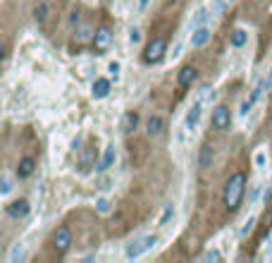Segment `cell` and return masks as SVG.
Returning a JSON list of instances; mask_svg holds the SVG:
<instances>
[{
	"label": "cell",
	"mask_w": 272,
	"mask_h": 263,
	"mask_svg": "<svg viewBox=\"0 0 272 263\" xmlns=\"http://www.w3.org/2000/svg\"><path fill=\"white\" fill-rule=\"evenodd\" d=\"M246 189V177L244 173H234L225 184V206L229 211H236L239 203H241V196H244Z\"/></svg>",
	"instance_id": "obj_1"
},
{
	"label": "cell",
	"mask_w": 272,
	"mask_h": 263,
	"mask_svg": "<svg viewBox=\"0 0 272 263\" xmlns=\"http://www.w3.org/2000/svg\"><path fill=\"white\" fill-rule=\"evenodd\" d=\"M155 244H158V237H155V235L139 237V239H134L131 244H127V249H124V258H127V261L141 258V256H144L146 251H151Z\"/></svg>",
	"instance_id": "obj_2"
},
{
	"label": "cell",
	"mask_w": 272,
	"mask_h": 263,
	"mask_svg": "<svg viewBox=\"0 0 272 263\" xmlns=\"http://www.w3.org/2000/svg\"><path fill=\"white\" fill-rule=\"evenodd\" d=\"M200 118H203V100H193L191 103V108L186 110V118H184V127L189 129V132H196L200 125Z\"/></svg>",
	"instance_id": "obj_3"
},
{
	"label": "cell",
	"mask_w": 272,
	"mask_h": 263,
	"mask_svg": "<svg viewBox=\"0 0 272 263\" xmlns=\"http://www.w3.org/2000/svg\"><path fill=\"white\" fill-rule=\"evenodd\" d=\"M213 127L220 129V132L232 127V113H229L227 106H218V108L213 110Z\"/></svg>",
	"instance_id": "obj_4"
},
{
	"label": "cell",
	"mask_w": 272,
	"mask_h": 263,
	"mask_svg": "<svg viewBox=\"0 0 272 263\" xmlns=\"http://www.w3.org/2000/svg\"><path fill=\"white\" fill-rule=\"evenodd\" d=\"M163 55H165V41L163 38H153L151 43L146 45V63H160L163 60Z\"/></svg>",
	"instance_id": "obj_5"
},
{
	"label": "cell",
	"mask_w": 272,
	"mask_h": 263,
	"mask_svg": "<svg viewBox=\"0 0 272 263\" xmlns=\"http://www.w3.org/2000/svg\"><path fill=\"white\" fill-rule=\"evenodd\" d=\"M53 244L60 254H64V251L70 249V244H72V230H70V227H60L53 235Z\"/></svg>",
	"instance_id": "obj_6"
},
{
	"label": "cell",
	"mask_w": 272,
	"mask_h": 263,
	"mask_svg": "<svg viewBox=\"0 0 272 263\" xmlns=\"http://www.w3.org/2000/svg\"><path fill=\"white\" fill-rule=\"evenodd\" d=\"M8 216L10 218H15V220H22V218H27L29 216V211H31V206H29V201L27 199H17V201H12L8 208Z\"/></svg>",
	"instance_id": "obj_7"
},
{
	"label": "cell",
	"mask_w": 272,
	"mask_h": 263,
	"mask_svg": "<svg viewBox=\"0 0 272 263\" xmlns=\"http://www.w3.org/2000/svg\"><path fill=\"white\" fill-rule=\"evenodd\" d=\"M163 132H165V120L160 115H151V118L146 120V134L151 136V139L163 136Z\"/></svg>",
	"instance_id": "obj_8"
},
{
	"label": "cell",
	"mask_w": 272,
	"mask_h": 263,
	"mask_svg": "<svg viewBox=\"0 0 272 263\" xmlns=\"http://www.w3.org/2000/svg\"><path fill=\"white\" fill-rule=\"evenodd\" d=\"M110 91H112V82L105 79V77H98V79L93 82V86H91V93H93V98H96V100L108 98Z\"/></svg>",
	"instance_id": "obj_9"
},
{
	"label": "cell",
	"mask_w": 272,
	"mask_h": 263,
	"mask_svg": "<svg viewBox=\"0 0 272 263\" xmlns=\"http://www.w3.org/2000/svg\"><path fill=\"white\" fill-rule=\"evenodd\" d=\"M208 41H210V27L208 24L193 29V34H191V48H203Z\"/></svg>",
	"instance_id": "obj_10"
},
{
	"label": "cell",
	"mask_w": 272,
	"mask_h": 263,
	"mask_svg": "<svg viewBox=\"0 0 272 263\" xmlns=\"http://www.w3.org/2000/svg\"><path fill=\"white\" fill-rule=\"evenodd\" d=\"M115 161H117V151H115V146L110 144V146H105V153H103V158H100V163H98V173H108L110 168L115 165Z\"/></svg>",
	"instance_id": "obj_11"
},
{
	"label": "cell",
	"mask_w": 272,
	"mask_h": 263,
	"mask_svg": "<svg viewBox=\"0 0 272 263\" xmlns=\"http://www.w3.org/2000/svg\"><path fill=\"white\" fill-rule=\"evenodd\" d=\"M196 77H198L196 67L186 65V67H181V70H179V77H177V82H179L181 89H186V86H191V84L196 82Z\"/></svg>",
	"instance_id": "obj_12"
},
{
	"label": "cell",
	"mask_w": 272,
	"mask_h": 263,
	"mask_svg": "<svg viewBox=\"0 0 272 263\" xmlns=\"http://www.w3.org/2000/svg\"><path fill=\"white\" fill-rule=\"evenodd\" d=\"M110 41H112V31H110L108 27H100L96 34H93V43H96V48L98 50H105L110 45Z\"/></svg>",
	"instance_id": "obj_13"
},
{
	"label": "cell",
	"mask_w": 272,
	"mask_h": 263,
	"mask_svg": "<svg viewBox=\"0 0 272 263\" xmlns=\"http://www.w3.org/2000/svg\"><path fill=\"white\" fill-rule=\"evenodd\" d=\"M34 168H36V161H34L31 155L22 158L19 165H17V177H19V180H27V177H31V175H34Z\"/></svg>",
	"instance_id": "obj_14"
},
{
	"label": "cell",
	"mask_w": 272,
	"mask_h": 263,
	"mask_svg": "<svg viewBox=\"0 0 272 263\" xmlns=\"http://www.w3.org/2000/svg\"><path fill=\"white\" fill-rule=\"evenodd\" d=\"M213 163H215V148L210 144H206L198 153V168H210Z\"/></svg>",
	"instance_id": "obj_15"
},
{
	"label": "cell",
	"mask_w": 272,
	"mask_h": 263,
	"mask_svg": "<svg viewBox=\"0 0 272 263\" xmlns=\"http://www.w3.org/2000/svg\"><path fill=\"white\" fill-rule=\"evenodd\" d=\"M136 127H139V115L136 113H124V118H122V132L124 134H131Z\"/></svg>",
	"instance_id": "obj_16"
},
{
	"label": "cell",
	"mask_w": 272,
	"mask_h": 263,
	"mask_svg": "<svg viewBox=\"0 0 272 263\" xmlns=\"http://www.w3.org/2000/svg\"><path fill=\"white\" fill-rule=\"evenodd\" d=\"M48 15H50V3H48V0L38 3L36 8H34V19H36L38 24H43L45 19H48Z\"/></svg>",
	"instance_id": "obj_17"
},
{
	"label": "cell",
	"mask_w": 272,
	"mask_h": 263,
	"mask_svg": "<svg viewBox=\"0 0 272 263\" xmlns=\"http://www.w3.org/2000/svg\"><path fill=\"white\" fill-rule=\"evenodd\" d=\"M267 86H270V82H267V79H258V82H255V86L251 89V96H248L253 106H255V103H258L260 98H263V91L267 89Z\"/></svg>",
	"instance_id": "obj_18"
},
{
	"label": "cell",
	"mask_w": 272,
	"mask_h": 263,
	"mask_svg": "<svg viewBox=\"0 0 272 263\" xmlns=\"http://www.w3.org/2000/svg\"><path fill=\"white\" fill-rule=\"evenodd\" d=\"M208 17H210L208 8H200L198 12L193 15V19H191V29H196V27H203V24H208Z\"/></svg>",
	"instance_id": "obj_19"
},
{
	"label": "cell",
	"mask_w": 272,
	"mask_h": 263,
	"mask_svg": "<svg viewBox=\"0 0 272 263\" xmlns=\"http://www.w3.org/2000/svg\"><path fill=\"white\" fill-rule=\"evenodd\" d=\"M246 41H248V34H246L244 29H236L234 34H232V48H241V45H246Z\"/></svg>",
	"instance_id": "obj_20"
},
{
	"label": "cell",
	"mask_w": 272,
	"mask_h": 263,
	"mask_svg": "<svg viewBox=\"0 0 272 263\" xmlns=\"http://www.w3.org/2000/svg\"><path fill=\"white\" fill-rule=\"evenodd\" d=\"M174 213H177V211H174V206H172V203H167V206H165V211H163V216H160V220H158V225L167 227V225H170V220H174Z\"/></svg>",
	"instance_id": "obj_21"
},
{
	"label": "cell",
	"mask_w": 272,
	"mask_h": 263,
	"mask_svg": "<svg viewBox=\"0 0 272 263\" xmlns=\"http://www.w3.org/2000/svg\"><path fill=\"white\" fill-rule=\"evenodd\" d=\"M96 208H98L100 216H110V213H112V201L110 199H98L96 201Z\"/></svg>",
	"instance_id": "obj_22"
},
{
	"label": "cell",
	"mask_w": 272,
	"mask_h": 263,
	"mask_svg": "<svg viewBox=\"0 0 272 263\" xmlns=\"http://www.w3.org/2000/svg\"><path fill=\"white\" fill-rule=\"evenodd\" d=\"M22 256H24V249H22V244H15V249L10 251V258H8V261H10V263H17V261H22Z\"/></svg>",
	"instance_id": "obj_23"
},
{
	"label": "cell",
	"mask_w": 272,
	"mask_h": 263,
	"mask_svg": "<svg viewBox=\"0 0 272 263\" xmlns=\"http://www.w3.org/2000/svg\"><path fill=\"white\" fill-rule=\"evenodd\" d=\"M10 191H12V180H10V175H3V182H0V194H3V196H8Z\"/></svg>",
	"instance_id": "obj_24"
},
{
	"label": "cell",
	"mask_w": 272,
	"mask_h": 263,
	"mask_svg": "<svg viewBox=\"0 0 272 263\" xmlns=\"http://www.w3.org/2000/svg\"><path fill=\"white\" fill-rule=\"evenodd\" d=\"M253 161H255V168H260V170H263L265 165H267V153H265V151H258Z\"/></svg>",
	"instance_id": "obj_25"
},
{
	"label": "cell",
	"mask_w": 272,
	"mask_h": 263,
	"mask_svg": "<svg viewBox=\"0 0 272 263\" xmlns=\"http://www.w3.org/2000/svg\"><path fill=\"white\" fill-rule=\"evenodd\" d=\"M253 225H255V218H248V220L244 223V227H241V232H239V235H241V237L251 235V232H253Z\"/></svg>",
	"instance_id": "obj_26"
},
{
	"label": "cell",
	"mask_w": 272,
	"mask_h": 263,
	"mask_svg": "<svg viewBox=\"0 0 272 263\" xmlns=\"http://www.w3.org/2000/svg\"><path fill=\"white\" fill-rule=\"evenodd\" d=\"M77 34H79V36H77V41H89L93 31H91V27H82L79 31H77Z\"/></svg>",
	"instance_id": "obj_27"
},
{
	"label": "cell",
	"mask_w": 272,
	"mask_h": 263,
	"mask_svg": "<svg viewBox=\"0 0 272 263\" xmlns=\"http://www.w3.org/2000/svg\"><path fill=\"white\" fill-rule=\"evenodd\" d=\"M206 261H220L222 258V254H220L218 249H210V251H206V256H203Z\"/></svg>",
	"instance_id": "obj_28"
},
{
	"label": "cell",
	"mask_w": 272,
	"mask_h": 263,
	"mask_svg": "<svg viewBox=\"0 0 272 263\" xmlns=\"http://www.w3.org/2000/svg\"><path fill=\"white\" fill-rule=\"evenodd\" d=\"M129 41L134 45H139L141 43V31H139V29H131V31H129Z\"/></svg>",
	"instance_id": "obj_29"
},
{
	"label": "cell",
	"mask_w": 272,
	"mask_h": 263,
	"mask_svg": "<svg viewBox=\"0 0 272 263\" xmlns=\"http://www.w3.org/2000/svg\"><path fill=\"white\" fill-rule=\"evenodd\" d=\"M108 72H110V77L119 79V63H110L108 65Z\"/></svg>",
	"instance_id": "obj_30"
},
{
	"label": "cell",
	"mask_w": 272,
	"mask_h": 263,
	"mask_svg": "<svg viewBox=\"0 0 272 263\" xmlns=\"http://www.w3.org/2000/svg\"><path fill=\"white\" fill-rule=\"evenodd\" d=\"M251 108H253V103H251V98H246L244 103H241V110H239V113H241V115H248Z\"/></svg>",
	"instance_id": "obj_31"
},
{
	"label": "cell",
	"mask_w": 272,
	"mask_h": 263,
	"mask_svg": "<svg viewBox=\"0 0 272 263\" xmlns=\"http://www.w3.org/2000/svg\"><path fill=\"white\" fill-rule=\"evenodd\" d=\"M260 189H263V184H255V187H253V191H251V199H248L251 203H253V201L258 199V194H260Z\"/></svg>",
	"instance_id": "obj_32"
},
{
	"label": "cell",
	"mask_w": 272,
	"mask_h": 263,
	"mask_svg": "<svg viewBox=\"0 0 272 263\" xmlns=\"http://www.w3.org/2000/svg\"><path fill=\"white\" fill-rule=\"evenodd\" d=\"M225 5H227L225 0H215V10H225Z\"/></svg>",
	"instance_id": "obj_33"
},
{
	"label": "cell",
	"mask_w": 272,
	"mask_h": 263,
	"mask_svg": "<svg viewBox=\"0 0 272 263\" xmlns=\"http://www.w3.org/2000/svg\"><path fill=\"white\" fill-rule=\"evenodd\" d=\"M148 3H151V0H139V10H146L148 8Z\"/></svg>",
	"instance_id": "obj_34"
}]
</instances>
